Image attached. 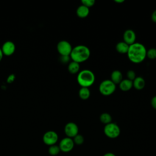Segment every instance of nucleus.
Wrapping results in <instances>:
<instances>
[{
  "mask_svg": "<svg viewBox=\"0 0 156 156\" xmlns=\"http://www.w3.org/2000/svg\"><path fill=\"white\" fill-rule=\"evenodd\" d=\"M74 143L73 138L69 137H65L61 140L59 143L58 146L60 151L63 152H69L73 150L74 146Z\"/></svg>",
  "mask_w": 156,
  "mask_h": 156,
  "instance_id": "6e6552de",
  "label": "nucleus"
},
{
  "mask_svg": "<svg viewBox=\"0 0 156 156\" xmlns=\"http://www.w3.org/2000/svg\"><path fill=\"white\" fill-rule=\"evenodd\" d=\"M72 49L71 44L66 40L60 41L57 45V50L61 56H69Z\"/></svg>",
  "mask_w": 156,
  "mask_h": 156,
  "instance_id": "423d86ee",
  "label": "nucleus"
},
{
  "mask_svg": "<svg viewBox=\"0 0 156 156\" xmlns=\"http://www.w3.org/2000/svg\"><path fill=\"white\" fill-rule=\"evenodd\" d=\"M1 49L4 55L10 56L15 52L16 46L13 42L11 41H7L3 43Z\"/></svg>",
  "mask_w": 156,
  "mask_h": 156,
  "instance_id": "9d476101",
  "label": "nucleus"
},
{
  "mask_svg": "<svg viewBox=\"0 0 156 156\" xmlns=\"http://www.w3.org/2000/svg\"><path fill=\"white\" fill-rule=\"evenodd\" d=\"M99 119L102 123L106 125V124H108L112 122V118L109 113H103L100 115Z\"/></svg>",
  "mask_w": 156,
  "mask_h": 156,
  "instance_id": "6ab92c4d",
  "label": "nucleus"
},
{
  "mask_svg": "<svg viewBox=\"0 0 156 156\" xmlns=\"http://www.w3.org/2000/svg\"><path fill=\"white\" fill-rule=\"evenodd\" d=\"M80 69V65L79 63L72 61L68 64V70L69 72V73L74 74L76 73H79Z\"/></svg>",
  "mask_w": 156,
  "mask_h": 156,
  "instance_id": "f3484780",
  "label": "nucleus"
},
{
  "mask_svg": "<svg viewBox=\"0 0 156 156\" xmlns=\"http://www.w3.org/2000/svg\"><path fill=\"white\" fill-rule=\"evenodd\" d=\"M103 156H116V155H115V154H113L112 152H107V153H105V154H104Z\"/></svg>",
  "mask_w": 156,
  "mask_h": 156,
  "instance_id": "c85d7f7f",
  "label": "nucleus"
},
{
  "mask_svg": "<svg viewBox=\"0 0 156 156\" xmlns=\"http://www.w3.org/2000/svg\"><path fill=\"white\" fill-rule=\"evenodd\" d=\"M151 105L153 107V108L156 110V96H154L152 98L151 101Z\"/></svg>",
  "mask_w": 156,
  "mask_h": 156,
  "instance_id": "bb28decb",
  "label": "nucleus"
},
{
  "mask_svg": "<svg viewBox=\"0 0 156 156\" xmlns=\"http://www.w3.org/2000/svg\"><path fill=\"white\" fill-rule=\"evenodd\" d=\"M58 140V134L53 130H49L45 132L43 136V141L49 146L55 144Z\"/></svg>",
  "mask_w": 156,
  "mask_h": 156,
  "instance_id": "0eeeda50",
  "label": "nucleus"
},
{
  "mask_svg": "<svg viewBox=\"0 0 156 156\" xmlns=\"http://www.w3.org/2000/svg\"><path fill=\"white\" fill-rule=\"evenodd\" d=\"M90 56V49L85 45H77L72 49L69 55L72 61L80 63L87 60Z\"/></svg>",
  "mask_w": 156,
  "mask_h": 156,
  "instance_id": "f03ea898",
  "label": "nucleus"
},
{
  "mask_svg": "<svg viewBox=\"0 0 156 156\" xmlns=\"http://www.w3.org/2000/svg\"><path fill=\"white\" fill-rule=\"evenodd\" d=\"M70 59V57L69 56H61L60 60L61 62L63 63H66L69 61Z\"/></svg>",
  "mask_w": 156,
  "mask_h": 156,
  "instance_id": "393cba45",
  "label": "nucleus"
},
{
  "mask_svg": "<svg viewBox=\"0 0 156 156\" xmlns=\"http://www.w3.org/2000/svg\"><path fill=\"white\" fill-rule=\"evenodd\" d=\"M89 13H90L89 8L83 5H80V6H79L76 10L77 15L80 18H86L89 15Z\"/></svg>",
  "mask_w": 156,
  "mask_h": 156,
  "instance_id": "f8f14e48",
  "label": "nucleus"
},
{
  "mask_svg": "<svg viewBox=\"0 0 156 156\" xmlns=\"http://www.w3.org/2000/svg\"><path fill=\"white\" fill-rule=\"evenodd\" d=\"M119 88L123 91H127L133 87V81H131L127 79H122L119 83Z\"/></svg>",
  "mask_w": 156,
  "mask_h": 156,
  "instance_id": "4468645a",
  "label": "nucleus"
},
{
  "mask_svg": "<svg viewBox=\"0 0 156 156\" xmlns=\"http://www.w3.org/2000/svg\"><path fill=\"white\" fill-rule=\"evenodd\" d=\"M77 81L81 87L88 88L94 83L95 81V75L91 70H82L77 74Z\"/></svg>",
  "mask_w": 156,
  "mask_h": 156,
  "instance_id": "7ed1b4c3",
  "label": "nucleus"
},
{
  "mask_svg": "<svg viewBox=\"0 0 156 156\" xmlns=\"http://www.w3.org/2000/svg\"><path fill=\"white\" fill-rule=\"evenodd\" d=\"M127 79L131 81H133L136 78V74L135 71H133V70L128 71L127 73Z\"/></svg>",
  "mask_w": 156,
  "mask_h": 156,
  "instance_id": "b1692460",
  "label": "nucleus"
},
{
  "mask_svg": "<svg viewBox=\"0 0 156 156\" xmlns=\"http://www.w3.org/2000/svg\"><path fill=\"white\" fill-rule=\"evenodd\" d=\"M79 96L81 99H88L90 96V89L87 87H81L79 91Z\"/></svg>",
  "mask_w": 156,
  "mask_h": 156,
  "instance_id": "a211bd4d",
  "label": "nucleus"
},
{
  "mask_svg": "<svg viewBox=\"0 0 156 156\" xmlns=\"http://www.w3.org/2000/svg\"><path fill=\"white\" fill-rule=\"evenodd\" d=\"M81 2L83 5L89 8L94 5V4H95V1L94 0H82L81 1Z\"/></svg>",
  "mask_w": 156,
  "mask_h": 156,
  "instance_id": "5701e85b",
  "label": "nucleus"
},
{
  "mask_svg": "<svg viewBox=\"0 0 156 156\" xmlns=\"http://www.w3.org/2000/svg\"><path fill=\"white\" fill-rule=\"evenodd\" d=\"M123 41L129 46L135 43L136 40V34L132 29H127L123 34Z\"/></svg>",
  "mask_w": 156,
  "mask_h": 156,
  "instance_id": "9b49d317",
  "label": "nucleus"
},
{
  "mask_svg": "<svg viewBox=\"0 0 156 156\" xmlns=\"http://www.w3.org/2000/svg\"><path fill=\"white\" fill-rule=\"evenodd\" d=\"M60 147L58 145H56V144L50 146L48 149L49 154L52 156H55L58 155L60 153Z\"/></svg>",
  "mask_w": 156,
  "mask_h": 156,
  "instance_id": "aec40b11",
  "label": "nucleus"
},
{
  "mask_svg": "<svg viewBox=\"0 0 156 156\" xmlns=\"http://www.w3.org/2000/svg\"><path fill=\"white\" fill-rule=\"evenodd\" d=\"M73 140L74 141V144H76L78 146L82 145L84 143V138L80 134H77L76 136H75L73 138Z\"/></svg>",
  "mask_w": 156,
  "mask_h": 156,
  "instance_id": "412c9836",
  "label": "nucleus"
},
{
  "mask_svg": "<svg viewBox=\"0 0 156 156\" xmlns=\"http://www.w3.org/2000/svg\"><path fill=\"white\" fill-rule=\"evenodd\" d=\"M111 81H112L115 85L119 84L122 80V74L119 70H115L111 74Z\"/></svg>",
  "mask_w": 156,
  "mask_h": 156,
  "instance_id": "ddd939ff",
  "label": "nucleus"
},
{
  "mask_svg": "<svg viewBox=\"0 0 156 156\" xmlns=\"http://www.w3.org/2000/svg\"><path fill=\"white\" fill-rule=\"evenodd\" d=\"M114 1L117 3H122L124 2V0H115Z\"/></svg>",
  "mask_w": 156,
  "mask_h": 156,
  "instance_id": "7c9ffc66",
  "label": "nucleus"
},
{
  "mask_svg": "<svg viewBox=\"0 0 156 156\" xmlns=\"http://www.w3.org/2000/svg\"><path fill=\"white\" fill-rule=\"evenodd\" d=\"M151 20L153 22L156 23V10L152 12L151 15Z\"/></svg>",
  "mask_w": 156,
  "mask_h": 156,
  "instance_id": "cd10ccee",
  "label": "nucleus"
},
{
  "mask_svg": "<svg viewBox=\"0 0 156 156\" xmlns=\"http://www.w3.org/2000/svg\"><path fill=\"white\" fill-rule=\"evenodd\" d=\"M145 80L142 77H136L133 80V87L138 90H141L144 88Z\"/></svg>",
  "mask_w": 156,
  "mask_h": 156,
  "instance_id": "2eb2a0df",
  "label": "nucleus"
},
{
  "mask_svg": "<svg viewBox=\"0 0 156 156\" xmlns=\"http://www.w3.org/2000/svg\"><path fill=\"white\" fill-rule=\"evenodd\" d=\"M104 132L108 138L114 139L119 136L121 130L117 124L112 122L108 124L105 125L104 128Z\"/></svg>",
  "mask_w": 156,
  "mask_h": 156,
  "instance_id": "39448f33",
  "label": "nucleus"
},
{
  "mask_svg": "<svg viewBox=\"0 0 156 156\" xmlns=\"http://www.w3.org/2000/svg\"><path fill=\"white\" fill-rule=\"evenodd\" d=\"M15 79V75H14L13 74H10V75L9 76V77H8V78H7V82H8L9 83H10L13 82L14 81Z\"/></svg>",
  "mask_w": 156,
  "mask_h": 156,
  "instance_id": "a878e982",
  "label": "nucleus"
},
{
  "mask_svg": "<svg viewBox=\"0 0 156 156\" xmlns=\"http://www.w3.org/2000/svg\"><path fill=\"white\" fill-rule=\"evenodd\" d=\"M3 55H3V54H2V51H1V49L0 48V62H1V60H2Z\"/></svg>",
  "mask_w": 156,
  "mask_h": 156,
  "instance_id": "c756f323",
  "label": "nucleus"
},
{
  "mask_svg": "<svg viewBox=\"0 0 156 156\" xmlns=\"http://www.w3.org/2000/svg\"><path fill=\"white\" fill-rule=\"evenodd\" d=\"M147 50L145 46L140 43H135L129 46L127 57L134 63H141L146 57Z\"/></svg>",
  "mask_w": 156,
  "mask_h": 156,
  "instance_id": "f257e3e1",
  "label": "nucleus"
},
{
  "mask_svg": "<svg viewBox=\"0 0 156 156\" xmlns=\"http://www.w3.org/2000/svg\"><path fill=\"white\" fill-rule=\"evenodd\" d=\"M64 132L66 137L73 138L75 136L79 134V127L76 123L69 122L65 125Z\"/></svg>",
  "mask_w": 156,
  "mask_h": 156,
  "instance_id": "1a4fd4ad",
  "label": "nucleus"
},
{
  "mask_svg": "<svg viewBox=\"0 0 156 156\" xmlns=\"http://www.w3.org/2000/svg\"><path fill=\"white\" fill-rule=\"evenodd\" d=\"M146 57L153 60L156 58V48H151L146 52Z\"/></svg>",
  "mask_w": 156,
  "mask_h": 156,
  "instance_id": "4be33fe9",
  "label": "nucleus"
},
{
  "mask_svg": "<svg viewBox=\"0 0 156 156\" xmlns=\"http://www.w3.org/2000/svg\"><path fill=\"white\" fill-rule=\"evenodd\" d=\"M129 45L124 41H120L116 45V49L120 54H127L129 50Z\"/></svg>",
  "mask_w": 156,
  "mask_h": 156,
  "instance_id": "dca6fc26",
  "label": "nucleus"
},
{
  "mask_svg": "<svg viewBox=\"0 0 156 156\" xmlns=\"http://www.w3.org/2000/svg\"><path fill=\"white\" fill-rule=\"evenodd\" d=\"M116 90V85L111 80H104L99 85V90L101 94L104 96L112 94Z\"/></svg>",
  "mask_w": 156,
  "mask_h": 156,
  "instance_id": "20e7f679",
  "label": "nucleus"
}]
</instances>
